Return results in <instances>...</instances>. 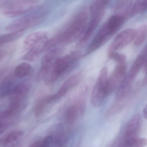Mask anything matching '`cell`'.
Masks as SVG:
<instances>
[{"label":"cell","mask_w":147,"mask_h":147,"mask_svg":"<svg viewBox=\"0 0 147 147\" xmlns=\"http://www.w3.org/2000/svg\"><path fill=\"white\" fill-rule=\"evenodd\" d=\"M88 19L86 9L78 10L61 30L48 39L43 47V52L75 41L84 33L87 26Z\"/></svg>","instance_id":"cell-1"},{"label":"cell","mask_w":147,"mask_h":147,"mask_svg":"<svg viewBox=\"0 0 147 147\" xmlns=\"http://www.w3.org/2000/svg\"><path fill=\"white\" fill-rule=\"evenodd\" d=\"M124 16L115 14L111 16L98 31L86 51L90 55L102 47L122 26L125 21Z\"/></svg>","instance_id":"cell-2"},{"label":"cell","mask_w":147,"mask_h":147,"mask_svg":"<svg viewBox=\"0 0 147 147\" xmlns=\"http://www.w3.org/2000/svg\"><path fill=\"white\" fill-rule=\"evenodd\" d=\"M49 7L43 5L37 8L29 14L13 21L5 27V30L11 32L25 31L40 24L48 16L50 13Z\"/></svg>","instance_id":"cell-3"},{"label":"cell","mask_w":147,"mask_h":147,"mask_svg":"<svg viewBox=\"0 0 147 147\" xmlns=\"http://www.w3.org/2000/svg\"><path fill=\"white\" fill-rule=\"evenodd\" d=\"M81 52L75 51L63 57H59L54 62L45 82L47 85L55 83L60 77L72 70L81 58Z\"/></svg>","instance_id":"cell-4"},{"label":"cell","mask_w":147,"mask_h":147,"mask_svg":"<svg viewBox=\"0 0 147 147\" xmlns=\"http://www.w3.org/2000/svg\"><path fill=\"white\" fill-rule=\"evenodd\" d=\"M109 3L108 1H96L92 3L90 7V20L79 41V46L83 45L90 39L102 19Z\"/></svg>","instance_id":"cell-5"},{"label":"cell","mask_w":147,"mask_h":147,"mask_svg":"<svg viewBox=\"0 0 147 147\" xmlns=\"http://www.w3.org/2000/svg\"><path fill=\"white\" fill-rule=\"evenodd\" d=\"M38 3V1L32 0L0 1V9L5 16L13 18L33 10Z\"/></svg>","instance_id":"cell-6"},{"label":"cell","mask_w":147,"mask_h":147,"mask_svg":"<svg viewBox=\"0 0 147 147\" xmlns=\"http://www.w3.org/2000/svg\"><path fill=\"white\" fill-rule=\"evenodd\" d=\"M108 68L103 67L99 72L91 96V103L94 108L100 107L105 98L110 95L108 88Z\"/></svg>","instance_id":"cell-7"},{"label":"cell","mask_w":147,"mask_h":147,"mask_svg":"<svg viewBox=\"0 0 147 147\" xmlns=\"http://www.w3.org/2000/svg\"><path fill=\"white\" fill-rule=\"evenodd\" d=\"M83 77L82 72L80 71L74 73L65 81L55 94L45 97L48 106L65 96L80 83Z\"/></svg>","instance_id":"cell-8"},{"label":"cell","mask_w":147,"mask_h":147,"mask_svg":"<svg viewBox=\"0 0 147 147\" xmlns=\"http://www.w3.org/2000/svg\"><path fill=\"white\" fill-rule=\"evenodd\" d=\"M63 51V47L53 48L46 53L41 61V66L37 75V80L45 81L49 74L54 62L59 58Z\"/></svg>","instance_id":"cell-9"},{"label":"cell","mask_w":147,"mask_h":147,"mask_svg":"<svg viewBox=\"0 0 147 147\" xmlns=\"http://www.w3.org/2000/svg\"><path fill=\"white\" fill-rule=\"evenodd\" d=\"M136 30L127 28L119 33L114 39L109 49V55L127 46L134 41Z\"/></svg>","instance_id":"cell-10"},{"label":"cell","mask_w":147,"mask_h":147,"mask_svg":"<svg viewBox=\"0 0 147 147\" xmlns=\"http://www.w3.org/2000/svg\"><path fill=\"white\" fill-rule=\"evenodd\" d=\"M142 126V119L140 114H135L127 123L121 138L124 140L137 138L141 130Z\"/></svg>","instance_id":"cell-11"},{"label":"cell","mask_w":147,"mask_h":147,"mask_svg":"<svg viewBox=\"0 0 147 147\" xmlns=\"http://www.w3.org/2000/svg\"><path fill=\"white\" fill-rule=\"evenodd\" d=\"M126 63L117 64L111 75L109 77L108 88L110 94L119 87L126 75Z\"/></svg>","instance_id":"cell-12"},{"label":"cell","mask_w":147,"mask_h":147,"mask_svg":"<svg viewBox=\"0 0 147 147\" xmlns=\"http://www.w3.org/2000/svg\"><path fill=\"white\" fill-rule=\"evenodd\" d=\"M47 33L44 31H37L28 35L23 41V49L28 50L38 46H44L48 40Z\"/></svg>","instance_id":"cell-13"},{"label":"cell","mask_w":147,"mask_h":147,"mask_svg":"<svg viewBox=\"0 0 147 147\" xmlns=\"http://www.w3.org/2000/svg\"><path fill=\"white\" fill-rule=\"evenodd\" d=\"M31 82L26 80L16 85L9 95V102L23 103L31 89Z\"/></svg>","instance_id":"cell-14"},{"label":"cell","mask_w":147,"mask_h":147,"mask_svg":"<svg viewBox=\"0 0 147 147\" xmlns=\"http://www.w3.org/2000/svg\"><path fill=\"white\" fill-rule=\"evenodd\" d=\"M146 60L145 55H139L134 61L127 74L125 76L124 80L130 84L133 85L137 75L145 64Z\"/></svg>","instance_id":"cell-15"},{"label":"cell","mask_w":147,"mask_h":147,"mask_svg":"<svg viewBox=\"0 0 147 147\" xmlns=\"http://www.w3.org/2000/svg\"><path fill=\"white\" fill-rule=\"evenodd\" d=\"M15 77L9 73L2 79L0 84V99L9 96L15 87Z\"/></svg>","instance_id":"cell-16"},{"label":"cell","mask_w":147,"mask_h":147,"mask_svg":"<svg viewBox=\"0 0 147 147\" xmlns=\"http://www.w3.org/2000/svg\"><path fill=\"white\" fill-rule=\"evenodd\" d=\"M112 145L113 147H144L147 145V139L137 137L124 140L121 137L117 139Z\"/></svg>","instance_id":"cell-17"},{"label":"cell","mask_w":147,"mask_h":147,"mask_svg":"<svg viewBox=\"0 0 147 147\" xmlns=\"http://www.w3.org/2000/svg\"><path fill=\"white\" fill-rule=\"evenodd\" d=\"M22 130H14L3 137V147H15L17 146L23 136Z\"/></svg>","instance_id":"cell-18"},{"label":"cell","mask_w":147,"mask_h":147,"mask_svg":"<svg viewBox=\"0 0 147 147\" xmlns=\"http://www.w3.org/2000/svg\"><path fill=\"white\" fill-rule=\"evenodd\" d=\"M32 72V68L30 64L22 63L16 67L13 73L16 78L22 79L30 75Z\"/></svg>","instance_id":"cell-19"},{"label":"cell","mask_w":147,"mask_h":147,"mask_svg":"<svg viewBox=\"0 0 147 147\" xmlns=\"http://www.w3.org/2000/svg\"><path fill=\"white\" fill-rule=\"evenodd\" d=\"M53 136L54 143L57 147H63L66 142V136L63 126L59 124L55 128L54 134Z\"/></svg>","instance_id":"cell-20"},{"label":"cell","mask_w":147,"mask_h":147,"mask_svg":"<svg viewBox=\"0 0 147 147\" xmlns=\"http://www.w3.org/2000/svg\"><path fill=\"white\" fill-rule=\"evenodd\" d=\"M24 31L11 32L9 33L0 35V47L7 43L15 41L22 36Z\"/></svg>","instance_id":"cell-21"},{"label":"cell","mask_w":147,"mask_h":147,"mask_svg":"<svg viewBox=\"0 0 147 147\" xmlns=\"http://www.w3.org/2000/svg\"><path fill=\"white\" fill-rule=\"evenodd\" d=\"M147 10V0H140L134 3L130 9L129 16L133 17Z\"/></svg>","instance_id":"cell-22"},{"label":"cell","mask_w":147,"mask_h":147,"mask_svg":"<svg viewBox=\"0 0 147 147\" xmlns=\"http://www.w3.org/2000/svg\"><path fill=\"white\" fill-rule=\"evenodd\" d=\"M147 38V25L140 27L136 30L135 37L134 39V44L136 47L141 45Z\"/></svg>","instance_id":"cell-23"},{"label":"cell","mask_w":147,"mask_h":147,"mask_svg":"<svg viewBox=\"0 0 147 147\" xmlns=\"http://www.w3.org/2000/svg\"><path fill=\"white\" fill-rule=\"evenodd\" d=\"M43 47L44 46L36 47L28 50L22 57V59L28 62L35 61L43 53Z\"/></svg>","instance_id":"cell-24"},{"label":"cell","mask_w":147,"mask_h":147,"mask_svg":"<svg viewBox=\"0 0 147 147\" xmlns=\"http://www.w3.org/2000/svg\"><path fill=\"white\" fill-rule=\"evenodd\" d=\"M109 56L117 64L126 63V57L123 54L115 52L109 54Z\"/></svg>","instance_id":"cell-25"},{"label":"cell","mask_w":147,"mask_h":147,"mask_svg":"<svg viewBox=\"0 0 147 147\" xmlns=\"http://www.w3.org/2000/svg\"><path fill=\"white\" fill-rule=\"evenodd\" d=\"M54 141L51 135H47L42 139V147H52Z\"/></svg>","instance_id":"cell-26"},{"label":"cell","mask_w":147,"mask_h":147,"mask_svg":"<svg viewBox=\"0 0 147 147\" xmlns=\"http://www.w3.org/2000/svg\"><path fill=\"white\" fill-rule=\"evenodd\" d=\"M9 68L7 66H3L0 68V82L5 77L6 73L8 71Z\"/></svg>","instance_id":"cell-27"},{"label":"cell","mask_w":147,"mask_h":147,"mask_svg":"<svg viewBox=\"0 0 147 147\" xmlns=\"http://www.w3.org/2000/svg\"><path fill=\"white\" fill-rule=\"evenodd\" d=\"M8 52V51L7 49H1L0 50V62L4 59Z\"/></svg>","instance_id":"cell-28"},{"label":"cell","mask_w":147,"mask_h":147,"mask_svg":"<svg viewBox=\"0 0 147 147\" xmlns=\"http://www.w3.org/2000/svg\"><path fill=\"white\" fill-rule=\"evenodd\" d=\"M42 140H38L34 142L29 147H42Z\"/></svg>","instance_id":"cell-29"},{"label":"cell","mask_w":147,"mask_h":147,"mask_svg":"<svg viewBox=\"0 0 147 147\" xmlns=\"http://www.w3.org/2000/svg\"><path fill=\"white\" fill-rule=\"evenodd\" d=\"M143 116L146 119H147V104L143 110Z\"/></svg>","instance_id":"cell-30"},{"label":"cell","mask_w":147,"mask_h":147,"mask_svg":"<svg viewBox=\"0 0 147 147\" xmlns=\"http://www.w3.org/2000/svg\"><path fill=\"white\" fill-rule=\"evenodd\" d=\"M143 83L144 85H147V71L146 72V75L143 79Z\"/></svg>","instance_id":"cell-31"},{"label":"cell","mask_w":147,"mask_h":147,"mask_svg":"<svg viewBox=\"0 0 147 147\" xmlns=\"http://www.w3.org/2000/svg\"><path fill=\"white\" fill-rule=\"evenodd\" d=\"M3 138L0 139V146H2L3 145Z\"/></svg>","instance_id":"cell-32"},{"label":"cell","mask_w":147,"mask_h":147,"mask_svg":"<svg viewBox=\"0 0 147 147\" xmlns=\"http://www.w3.org/2000/svg\"><path fill=\"white\" fill-rule=\"evenodd\" d=\"M145 71H147V60H146V62H145Z\"/></svg>","instance_id":"cell-33"}]
</instances>
